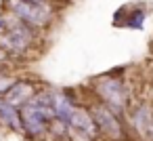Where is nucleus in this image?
<instances>
[{"label":"nucleus","instance_id":"1","mask_svg":"<svg viewBox=\"0 0 153 141\" xmlns=\"http://www.w3.org/2000/svg\"><path fill=\"white\" fill-rule=\"evenodd\" d=\"M7 11L13 13L15 17H19L21 21H25L27 26H32L34 30H42L53 21V7L46 0L34 2V0H7Z\"/></svg>","mask_w":153,"mask_h":141},{"label":"nucleus","instance_id":"2","mask_svg":"<svg viewBox=\"0 0 153 141\" xmlns=\"http://www.w3.org/2000/svg\"><path fill=\"white\" fill-rule=\"evenodd\" d=\"M94 93L99 95V99L109 105L113 112H117L120 116L126 112L128 107V88L126 84L122 82V78L113 76V74H105V76H99L97 80V86H94Z\"/></svg>","mask_w":153,"mask_h":141},{"label":"nucleus","instance_id":"3","mask_svg":"<svg viewBox=\"0 0 153 141\" xmlns=\"http://www.w3.org/2000/svg\"><path fill=\"white\" fill-rule=\"evenodd\" d=\"M21 112V124H23V133L30 139H42L48 135V126H51V118L46 116V112L42 107H38L34 101H27L19 107Z\"/></svg>","mask_w":153,"mask_h":141},{"label":"nucleus","instance_id":"4","mask_svg":"<svg viewBox=\"0 0 153 141\" xmlns=\"http://www.w3.org/2000/svg\"><path fill=\"white\" fill-rule=\"evenodd\" d=\"M90 112H92L94 122H97V126H99V130H101L103 137H109V139L117 141V139H122V137L126 135V126H124L120 114L113 112V110H111L109 105H105L103 101L90 105Z\"/></svg>","mask_w":153,"mask_h":141},{"label":"nucleus","instance_id":"5","mask_svg":"<svg viewBox=\"0 0 153 141\" xmlns=\"http://www.w3.org/2000/svg\"><path fill=\"white\" fill-rule=\"evenodd\" d=\"M36 93H38V86H36L32 80L23 78V80H15V84H13V86H11V91L4 95V99H7L9 103H13V105L21 107L23 103L32 101Z\"/></svg>","mask_w":153,"mask_h":141},{"label":"nucleus","instance_id":"6","mask_svg":"<svg viewBox=\"0 0 153 141\" xmlns=\"http://www.w3.org/2000/svg\"><path fill=\"white\" fill-rule=\"evenodd\" d=\"M130 124L134 126V130L143 137V139H153V110H149V105H138L132 116H130Z\"/></svg>","mask_w":153,"mask_h":141},{"label":"nucleus","instance_id":"7","mask_svg":"<svg viewBox=\"0 0 153 141\" xmlns=\"http://www.w3.org/2000/svg\"><path fill=\"white\" fill-rule=\"evenodd\" d=\"M0 124L15 130V133H23V124H21V112L17 105L9 103L4 97H0Z\"/></svg>","mask_w":153,"mask_h":141},{"label":"nucleus","instance_id":"8","mask_svg":"<svg viewBox=\"0 0 153 141\" xmlns=\"http://www.w3.org/2000/svg\"><path fill=\"white\" fill-rule=\"evenodd\" d=\"M34 2H40V0H34Z\"/></svg>","mask_w":153,"mask_h":141}]
</instances>
